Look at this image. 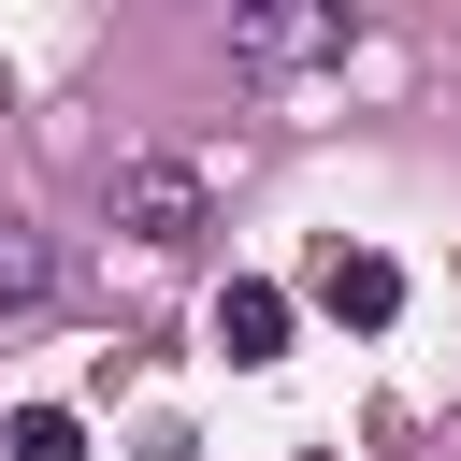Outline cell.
<instances>
[{
    "label": "cell",
    "instance_id": "6da1fadb",
    "mask_svg": "<svg viewBox=\"0 0 461 461\" xmlns=\"http://www.w3.org/2000/svg\"><path fill=\"white\" fill-rule=\"evenodd\" d=\"M360 29H346V0H245L230 14V58L245 72H317V58H346Z\"/></svg>",
    "mask_w": 461,
    "mask_h": 461
},
{
    "label": "cell",
    "instance_id": "5b68a950",
    "mask_svg": "<svg viewBox=\"0 0 461 461\" xmlns=\"http://www.w3.org/2000/svg\"><path fill=\"white\" fill-rule=\"evenodd\" d=\"M43 288H58V245H43L29 216H0V317H29Z\"/></svg>",
    "mask_w": 461,
    "mask_h": 461
},
{
    "label": "cell",
    "instance_id": "7a4b0ae2",
    "mask_svg": "<svg viewBox=\"0 0 461 461\" xmlns=\"http://www.w3.org/2000/svg\"><path fill=\"white\" fill-rule=\"evenodd\" d=\"M101 216H115L130 245H202V173H187V158H115V173H101Z\"/></svg>",
    "mask_w": 461,
    "mask_h": 461
},
{
    "label": "cell",
    "instance_id": "277c9868",
    "mask_svg": "<svg viewBox=\"0 0 461 461\" xmlns=\"http://www.w3.org/2000/svg\"><path fill=\"white\" fill-rule=\"evenodd\" d=\"M216 346H230V360H288V288H274V274H230V288H216Z\"/></svg>",
    "mask_w": 461,
    "mask_h": 461
},
{
    "label": "cell",
    "instance_id": "3957f363",
    "mask_svg": "<svg viewBox=\"0 0 461 461\" xmlns=\"http://www.w3.org/2000/svg\"><path fill=\"white\" fill-rule=\"evenodd\" d=\"M317 303H331L346 331H389V317H403V259H375V245H317Z\"/></svg>",
    "mask_w": 461,
    "mask_h": 461
},
{
    "label": "cell",
    "instance_id": "8992f818",
    "mask_svg": "<svg viewBox=\"0 0 461 461\" xmlns=\"http://www.w3.org/2000/svg\"><path fill=\"white\" fill-rule=\"evenodd\" d=\"M0 447H14V461H86V418H58V403H29V418H14Z\"/></svg>",
    "mask_w": 461,
    "mask_h": 461
}]
</instances>
